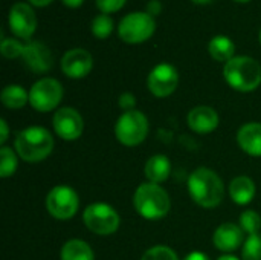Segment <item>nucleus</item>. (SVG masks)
Wrapping results in <instances>:
<instances>
[{
    "label": "nucleus",
    "instance_id": "5",
    "mask_svg": "<svg viewBox=\"0 0 261 260\" xmlns=\"http://www.w3.org/2000/svg\"><path fill=\"white\" fill-rule=\"evenodd\" d=\"M115 135L122 146H139L148 135L147 116L136 109L124 112L115 124Z\"/></svg>",
    "mask_w": 261,
    "mask_h": 260
},
{
    "label": "nucleus",
    "instance_id": "12",
    "mask_svg": "<svg viewBox=\"0 0 261 260\" xmlns=\"http://www.w3.org/2000/svg\"><path fill=\"white\" fill-rule=\"evenodd\" d=\"M8 20L12 34L21 40H29L37 29V15L34 9L21 2L11 6Z\"/></svg>",
    "mask_w": 261,
    "mask_h": 260
},
{
    "label": "nucleus",
    "instance_id": "31",
    "mask_svg": "<svg viewBox=\"0 0 261 260\" xmlns=\"http://www.w3.org/2000/svg\"><path fill=\"white\" fill-rule=\"evenodd\" d=\"M161 11H162V3H161L159 0H150V2L147 3V11H145V12H148L151 17L158 15Z\"/></svg>",
    "mask_w": 261,
    "mask_h": 260
},
{
    "label": "nucleus",
    "instance_id": "13",
    "mask_svg": "<svg viewBox=\"0 0 261 260\" xmlns=\"http://www.w3.org/2000/svg\"><path fill=\"white\" fill-rule=\"evenodd\" d=\"M93 67V58L89 51L75 48L67 51L61 58V70L69 78H84Z\"/></svg>",
    "mask_w": 261,
    "mask_h": 260
},
{
    "label": "nucleus",
    "instance_id": "9",
    "mask_svg": "<svg viewBox=\"0 0 261 260\" xmlns=\"http://www.w3.org/2000/svg\"><path fill=\"white\" fill-rule=\"evenodd\" d=\"M63 98V86L55 78H41L29 90V103L37 112L54 110Z\"/></svg>",
    "mask_w": 261,
    "mask_h": 260
},
{
    "label": "nucleus",
    "instance_id": "29",
    "mask_svg": "<svg viewBox=\"0 0 261 260\" xmlns=\"http://www.w3.org/2000/svg\"><path fill=\"white\" fill-rule=\"evenodd\" d=\"M96 2V6L98 9L102 12V14H112V12H116L119 11L127 0H95Z\"/></svg>",
    "mask_w": 261,
    "mask_h": 260
},
{
    "label": "nucleus",
    "instance_id": "36",
    "mask_svg": "<svg viewBox=\"0 0 261 260\" xmlns=\"http://www.w3.org/2000/svg\"><path fill=\"white\" fill-rule=\"evenodd\" d=\"M191 2H194L197 5H208V3H213L214 0H191Z\"/></svg>",
    "mask_w": 261,
    "mask_h": 260
},
{
    "label": "nucleus",
    "instance_id": "1",
    "mask_svg": "<svg viewBox=\"0 0 261 260\" xmlns=\"http://www.w3.org/2000/svg\"><path fill=\"white\" fill-rule=\"evenodd\" d=\"M188 192L191 199L203 208H216L225 198L223 181L208 167H199L190 175Z\"/></svg>",
    "mask_w": 261,
    "mask_h": 260
},
{
    "label": "nucleus",
    "instance_id": "30",
    "mask_svg": "<svg viewBox=\"0 0 261 260\" xmlns=\"http://www.w3.org/2000/svg\"><path fill=\"white\" fill-rule=\"evenodd\" d=\"M119 107L125 112L128 110H135V106H136V97L130 92H124L121 97H119V101H118Z\"/></svg>",
    "mask_w": 261,
    "mask_h": 260
},
{
    "label": "nucleus",
    "instance_id": "39",
    "mask_svg": "<svg viewBox=\"0 0 261 260\" xmlns=\"http://www.w3.org/2000/svg\"><path fill=\"white\" fill-rule=\"evenodd\" d=\"M260 43H261V31H260Z\"/></svg>",
    "mask_w": 261,
    "mask_h": 260
},
{
    "label": "nucleus",
    "instance_id": "33",
    "mask_svg": "<svg viewBox=\"0 0 261 260\" xmlns=\"http://www.w3.org/2000/svg\"><path fill=\"white\" fill-rule=\"evenodd\" d=\"M184 260H210V257L205 254V253H200V251H193L190 253Z\"/></svg>",
    "mask_w": 261,
    "mask_h": 260
},
{
    "label": "nucleus",
    "instance_id": "19",
    "mask_svg": "<svg viewBox=\"0 0 261 260\" xmlns=\"http://www.w3.org/2000/svg\"><path fill=\"white\" fill-rule=\"evenodd\" d=\"M229 195L236 204L246 205L255 196V184L249 176H237L229 184Z\"/></svg>",
    "mask_w": 261,
    "mask_h": 260
},
{
    "label": "nucleus",
    "instance_id": "35",
    "mask_svg": "<svg viewBox=\"0 0 261 260\" xmlns=\"http://www.w3.org/2000/svg\"><path fill=\"white\" fill-rule=\"evenodd\" d=\"M54 0H29L31 5L37 6V8H43V6H47L49 3H52Z\"/></svg>",
    "mask_w": 261,
    "mask_h": 260
},
{
    "label": "nucleus",
    "instance_id": "15",
    "mask_svg": "<svg viewBox=\"0 0 261 260\" xmlns=\"http://www.w3.org/2000/svg\"><path fill=\"white\" fill-rule=\"evenodd\" d=\"M243 233L245 231L242 230L240 225H236L232 222H225L220 227H217L214 231L213 236L214 247L220 251L231 253L243 244Z\"/></svg>",
    "mask_w": 261,
    "mask_h": 260
},
{
    "label": "nucleus",
    "instance_id": "21",
    "mask_svg": "<svg viewBox=\"0 0 261 260\" xmlns=\"http://www.w3.org/2000/svg\"><path fill=\"white\" fill-rule=\"evenodd\" d=\"M61 260H95V254L90 245L81 239L67 241L60 253Z\"/></svg>",
    "mask_w": 261,
    "mask_h": 260
},
{
    "label": "nucleus",
    "instance_id": "38",
    "mask_svg": "<svg viewBox=\"0 0 261 260\" xmlns=\"http://www.w3.org/2000/svg\"><path fill=\"white\" fill-rule=\"evenodd\" d=\"M236 2H240V3H246V2H251V0H236Z\"/></svg>",
    "mask_w": 261,
    "mask_h": 260
},
{
    "label": "nucleus",
    "instance_id": "8",
    "mask_svg": "<svg viewBox=\"0 0 261 260\" xmlns=\"http://www.w3.org/2000/svg\"><path fill=\"white\" fill-rule=\"evenodd\" d=\"M78 195L67 185H57L46 196V210L52 218L58 221H67L73 218L78 211Z\"/></svg>",
    "mask_w": 261,
    "mask_h": 260
},
{
    "label": "nucleus",
    "instance_id": "27",
    "mask_svg": "<svg viewBox=\"0 0 261 260\" xmlns=\"http://www.w3.org/2000/svg\"><path fill=\"white\" fill-rule=\"evenodd\" d=\"M141 260H179V257L170 247L156 245L147 250Z\"/></svg>",
    "mask_w": 261,
    "mask_h": 260
},
{
    "label": "nucleus",
    "instance_id": "3",
    "mask_svg": "<svg viewBox=\"0 0 261 260\" xmlns=\"http://www.w3.org/2000/svg\"><path fill=\"white\" fill-rule=\"evenodd\" d=\"M133 205L144 219L158 221L170 213L171 201L168 193L159 184L144 182L135 192Z\"/></svg>",
    "mask_w": 261,
    "mask_h": 260
},
{
    "label": "nucleus",
    "instance_id": "10",
    "mask_svg": "<svg viewBox=\"0 0 261 260\" xmlns=\"http://www.w3.org/2000/svg\"><path fill=\"white\" fill-rule=\"evenodd\" d=\"M179 84V74L174 66L168 63H161L151 69L147 78L148 90L158 98L170 97Z\"/></svg>",
    "mask_w": 261,
    "mask_h": 260
},
{
    "label": "nucleus",
    "instance_id": "23",
    "mask_svg": "<svg viewBox=\"0 0 261 260\" xmlns=\"http://www.w3.org/2000/svg\"><path fill=\"white\" fill-rule=\"evenodd\" d=\"M17 166H18V161H17V155L14 153V150L11 147L3 146L0 149V176L3 179L12 176L17 170Z\"/></svg>",
    "mask_w": 261,
    "mask_h": 260
},
{
    "label": "nucleus",
    "instance_id": "16",
    "mask_svg": "<svg viewBox=\"0 0 261 260\" xmlns=\"http://www.w3.org/2000/svg\"><path fill=\"white\" fill-rule=\"evenodd\" d=\"M219 113L210 106H197L188 113V126L196 133H211L219 127Z\"/></svg>",
    "mask_w": 261,
    "mask_h": 260
},
{
    "label": "nucleus",
    "instance_id": "22",
    "mask_svg": "<svg viewBox=\"0 0 261 260\" xmlns=\"http://www.w3.org/2000/svg\"><path fill=\"white\" fill-rule=\"evenodd\" d=\"M0 100L8 109H21L29 101V92L18 84H9L2 90Z\"/></svg>",
    "mask_w": 261,
    "mask_h": 260
},
{
    "label": "nucleus",
    "instance_id": "11",
    "mask_svg": "<svg viewBox=\"0 0 261 260\" xmlns=\"http://www.w3.org/2000/svg\"><path fill=\"white\" fill-rule=\"evenodd\" d=\"M54 130L55 133L64 141H75L83 135L84 121L78 110L72 107H61L55 112L54 120Z\"/></svg>",
    "mask_w": 261,
    "mask_h": 260
},
{
    "label": "nucleus",
    "instance_id": "24",
    "mask_svg": "<svg viewBox=\"0 0 261 260\" xmlns=\"http://www.w3.org/2000/svg\"><path fill=\"white\" fill-rule=\"evenodd\" d=\"M240 227L245 233L257 234L261 230V218L260 215L254 210H246L240 215Z\"/></svg>",
    "mask_w": 261,
    "mask_h": 260
},
{
    "label": "nucleus",
    "instance_id": "34",
    "mask_svg": "<svg viewBox=\"0 0 261 260\" xmlns=\"http://www.w3.org/2000/svg\"><path fill=\"white\" fill-rule=\"evenodd\" d=\"M83 2H84V0H63V3H64L67 8H72V9L80 8V6L83 5Z\"/></svg>",
    "mask_w": 261,
    "mask_h": 260
},
{
    "label": "nucleus",
    "instance_id": "4",
    "mask_svg": "<svg viewBox=\"0 0 261 260\" xmlns=\"http://www.w3.org/2000/svg\"><path fill=\"white\" fill-rule=\"evenodd\" d=\"M226 83L239 92H252L261 84V66L252 57H234L223 67Z\"/></svg>",
    "mask_w": 261,
    "mask_h": 260
},
{
    "label": "nucleus",
    "instance_id": "17",
    "mask_svg": "<svg viewBox=\"0 0 261 260\" xmlns=\"http://www.w3.org/2000/svg\"><path fill=\"white\" fill-rule=\"evenodd\" d=\"M237 143L245 153L261 156V123H248L242 126L237 133Z\"/></svg>",
    "mask_w": 261,
    "mask_h": 260
},
{
    "label": "nucleus",
    "instance_id": "14",
    "mask_svg": "<svg viewBox=\"0 0 261 260\" xmlns=\"http://www.w3.org/2000/svg\"><path fill=\"white\" fill-rule=\"evenodd\" d=\"M20 58L28 66V69L35 74H44L52 67V52L41 41L26 43Z\"/></svg>",
    "mask_w": 261,
    "mask_h": 260
},
{
    "label": "nucleus",
    "instance_id": "25",
    "mask_svg": "<svg viewBox=\"0 0 261 260\" xmlns=\"http://www.w3.org/2000/svg\"><path fill=\"white\" fill-rule=\"evenodd\" d=\"M242 257L243 260H261V233L248 236L243 245Z\"/></svg>",
    "mask_w": 261,
    "mask_h": 260
},
{
    "label": "nucleus",
    "instance_id": "6",
    "mask_svg": "<svg viewBox=\"0 0 261 260\" xmlns=\"http://www.w3.org/2000/svg\"><path fill=\"white\" fill-rule=\"evenodd\" d=\"M83 222L92 233L99 236H110L118 231L121 219L112 205L95 202L84 210Z\"/></svg>",
    "mask_w": 261,
    "mask_h": 260
},
{
    "label": "nucleus",
    "instance_id": "7",
    "mask_svg": "<svg viewBox=\"0 0 261 260\" xmlns=\"http://www.w3.org/2000/svg\"><path fill=\"white\" fill-rule=\"evenodd\" d=\"M154 31L156 21L154 17H151L148 12L127 14L118 26L119 38L128 44H139L147 41L154 34Z\"/></svg>",
    "mask_w": 261,
    "mask_h": 260
},
{
    "label": "nucleus",
    "instance_id": "37",
    "mask_svg": "<svg viewBox=\"0 0 261 260\" xmlns=\"http://www.w3.org/2000/svg\"><path fill=\"white\" fill-rule=\"evenodd\" d=\"M217 260H240V259H237L236 256H229V254H226V256H222V257H219Z\"/></svg>",
    "mask_w": 261,
    "mask_h": 260
},
{
    "label": "nucleus",
    "instance_id": "26",
    "mask_svg": "<svg viewBox=\"0 0 261 260\" xmlns=\"http://www.w3.org/2000/svg\"><path fill=\"white\" fill-rule=\"evenodd\" d=\"M113 31V20L107 14L96 15L92 21V32L96 38H107Z\"/></svg>",
    "mask_w": 261,
    "mask_h": 260
},
{
    "label": "nucleus",
    "instance_id": "28",
    "mask_svg": "<svg viewBox=\"0 0 261 260\" xmlns=\"http://www.w3.org/2000/svg\"><path fill=\"white\" fill-rule=\"evenodd\" d=\"M23 49H24V44L20 43L18 40L15 38H2V43H0V52L5 58H18L21 57L23 54Z\"/></svg>",
    "mask_w": 261,
    "mask_h": 260
},
{
    "label": "nucleus",
    "instance_id": "2",
    "mask_svg": "<svg viewBox=\"0 0 261 260\" xmlns=\"http://www.w3.org/2000/svg\"><path fill=\"white\" fill-rule=\"evenodd\" d=\"M15 152L26 162H40L46 159L54 149V138L47 129L40 126L28 127L15 136Z\"/></svg>",
    "mask_w": 261,
    "mask_h": 260
},
{
    "label": "nucleus",
    "instance_id": "20",
    "mask_svg": "<svg viewBox=\"0 0 261 260\" xmlns=\"http://www.w3.org/2000/svg\"><path fill=\"white\" fill-rule=\"evenodd\" d=\"M208 52L216 61H222V63L226 64L229 60L234 58L236 46H234V41L229 37L216 35L214 38H211V41L208 44Z\"/></svg>",
    "mask_w": 261,
    "mask_h": 260
},
{
    "label": "nucleus",
    "instance_id": "18",
    "mask_svg": "<svg viewBox=\"0 0 261 260\" xmlns=\"http://www.w3.org/2000/svg\"><path fill=\"white\" fill-rule=\"evenodd\" d=\"M171 172V162L165 155H154L151 156L144 167V173L145 178L148 179V182L153 184H161L164 181L168 179Z\"/></svg>",
    "mask_w": 261,
    "mask_h": 260
},
{
    "label": "nucleus",
    "instance_id": "32",
    "mask_svg": "<svg viewBox=\"0 0 261 260\" xmlns=\"http://www.w3.org/2000/svg\"><path fill=\"white\" fill-rule=\"evenodd\" d=\"M0 130H2V133H0V144L3 146L6 143V139H8V135H9L8 124H6L5 120H0Z\"/></svg>",
    "mask_w": 261,
    "mask_h": 260
}]
</instances>
